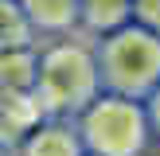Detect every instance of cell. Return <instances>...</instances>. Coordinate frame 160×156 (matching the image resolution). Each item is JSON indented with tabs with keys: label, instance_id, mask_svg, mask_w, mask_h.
<instances>
[{
	"label": "cell",
	"instance_id": "cell-1",
	"mask_svg": "<svg viewBox=\"0 0 160 156\" xmlns=\"http://www.w3.org/2000/svg\"><path fill=\"white\" fill-rule=\"evenodd\" d=\"M31 94L39 98L43 117H78L102 94V74H98L94 43L62 35L51 47H43L39 51L35 90Z\"/></svg>",
	"mask_w": 160,
	"mask_h": 156
},
{
	"label": "cell",
	"instance_id": "cell-2",
	"mask_svg": "<svg viewBox=\"0 0 160 156\" xmlns=\"http://www.w3.org/2000/svg\"><path fill=\"white\" fill-rule=\"evenodd\" d=\"M94 55H98V74L106 94L145 101L160 82V35L133 20L109 35H98Z\"/></svg>",
	"mask_w": 160,
	"mask_h": 156
},
{
	"label": "cell",
	"instance_id": "cell-3",
	"mask_svg": "<svg viewBox=\"0 0 160 156\" xmlns=\"http://www.w3.org/2000/svg\"><path fill=\"white\" fill-rule=\"evenodd\" d=\"M82 137L86 156H141L152 137L145 101L102 90L78 117H70Z\"/></svg>",
	"mask_w": 160,
	"mask_h": 156
},
{
	"label": "cell",
	"instance_id": "cell-4",
	"mask_svg": "<svg viewBox=\"0 0 160 156\" xmlns=\"http://www.w3.org/2000/svg\"><path fill=\"white\" fill-rule=\"evenodd\" d=\"M20 156H86V148L70 117H43L20 140Z\"/></svg>",
	"mask_w": 160,
	"mask_h": 156
},
{
	"label": "cell",
	"instance_id": "cell-5",
	"mask_svg": "<svg viewBox=\"0 0 160 156\" xmlns=\"http://www.w3.org/2000/svg\"><path fill=\"white\" fill-rule=\"evenodd\" d=\"M39 121H43V109L31 90H0V148L8 152L20 148V140Z\"/></svg>",
	"mask_w": 160,
	"mask_h": 156
},
{
	"label": "cell",
	"instance_id": "cell-6",
	"mask_svg": "<svg viewBox=\"0 0 160 156\" xmlns=\"http://www.w3.org/2000/svg\"><path fill=\"white\" fill-rule=\"evenodd\" d=\"M20 8L35 27V39L39 35L62 39L78 27V0H20Z\"/></svg>",
	"mask_w": 160,
	"mask_h": 156
},
{
	"label": "cell",
	"instance_id": "cell-7",
	"mask_svg": "<svg viewBox=\"0 0 160 156\" xmlns=\"http://www.w3.org/2000/svg\"><path fill=\"white\" fill-rule=\"evenodd\" d=\"M133 20V0H78V23L90 35H109Z\"/></svg>",
	"mask_w": 160,
	"mask_h": 156
},
{
	"label": "cell",
	"instance_id": "cell-8",
	"mask_svg": "<svg viewBox=\"0 0 160 156\" xmlns=\"http://www.w3.org/2000/svg\"><path fill=\"white\" fill-rule=\"evenodd\" d=\"M39 47H12L0 51V90H35Z\"/></svg>",
	"mask_w": 160,
	"mask_h": 156
},
{
	"label": "cell",
	"instance_id": "cell-9",
	"mask_svg": "<svg viewBox=\"0 0 160 156\" xmlns=\"http://www.w3.org/2000/svg\"><path fill=\"white\" fill-rule=\"evenodd\" d=\"M35 47V27L28 23L20 0H0V51Z\"/></svg>",
	"mask_w": 160,
	"mask_h": 156
},
{
	"label": "cell",
	"instance_id": "cell-10",
	"mask_svg": "<svg viewBox=\"0 0 160 156\" xmlns=\"http://www.w3.org/2000/svg\"><path fill=\"white\" fill-rule=\"evenodd\" d=\"M133 23L160 35V0H133Z\"/></svg>",
	"mask_w": 160,
	"mask_h": 156
},
{
	"label": "cell",
	"instance_id": "cell-11",
	"mask_svg": "<svg viewBox=\"0 0 160 156\" xmlns=\"http://www.w3.org/2000/svg\"><path fill=\"white\" fill-rule=\"evenodd\" d=\"M145 113H148V129L160 137V82L152 86V94L145 98Z\"/></svg>",
	"mask_w": 160,
	"mask_h": 156
},
{
	"label": "cell",
	"instance_id": "cell-12",
	"mask_svg": "<svg viewBox=\"0 0 160 156\" xmlns=\"http://www.w3.org/2000/svg\"><path fill=\"white\" fill-rule=\"evenodd\" d=\"M0 156H8V148H0Z\"/></svg>",
	"mask_w": 160,
	"mask_h": 156
}]
</instances>
